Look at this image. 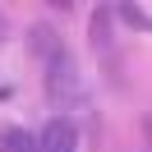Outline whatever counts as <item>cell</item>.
<instances>
[{
  "mask_svg": "<svg viewBox=\"0 0 152 152\" xmlns=\"http://www.w3.org/2000/svg\"><path fill=\"white\" fill-rule=\"evenodd\" d=\"M42 88H46V102L60 106V111H74V106L88 102V92H83V74H78V60H74V56H60L56 65H46Z\"/></svg>",
  "mask_w": 152,
  "mask_h": 152,
  "instance_id": "obj_1",
  "label": "cell"
},
{
  "mask_svg": "<svg viewBox=\"0 0 152 152\" xmlns=\"http://www.w3.org/2000/svg\"><path fill=\"white\" fill-rule=\"evenodd\" d=\"M10 37V19H5V10H0V42Z\"/></svg>",
  "mask_w": 152,
  "mask_h": 152,
  "instance_id": "obj_7",
  "label": "cell"
},
{
  "mask_svg": "<svg viewBox=\"0 0 152 152\" xmlns=\"http://www.w3.org/2000/svg\"><path fill=\"white\" fill-rule=\"evenodd\" d=\"M14 97V83H0V102H10Z\"/></svg>",
  "mask_w": 152,
  "mask_h": 152,
  "instance_id": "obj_8",
  "label": "cell"
},
{
  "mask_svg": "<svg viewBox=\"0 0 152 152\" xmlns=\"http://www.w3.org/2000/svg\"><path fill=\"white\" fill-rule=\"evenodd\" d=\"M111 19L115 23H124V28H134V32H148V5H111Z\"/></svg>",
  "mask_w": 152,
  "mask_h": 152,
  "instance_id": "obj_6",
  "label": "cell"
},
{
  "mask_svg": "<svg viewBox=\"0 0 152 152\" xmlns=\"http://www.w3.org/2000/svg\"><path fill=\"white\" fill-rule=\"evenodd\" d=\"M37 152H78V124L69 115H51L42 129H32Z\"/></svg>",
  "mask_w": 152,
  "mask_h": 152,
  "instance_id": "obj_2",
  "label": "cell"
},
{
  "mask_svg": "<svg viewBox=\"0 0 152 152\" xmlns=\"http://www.w3.org/2000/svg\"><path fill=\"white\" fill-rule=\"evenodd\" d=\"M0 152H37V138L23 124H0Z\"/></svg>",
  "mask_w": 152,
  "mask_h": 152,
  "instance_id": "obj_5",
  "label": "cell"
},
{
  "mask_svg": "<svg viewBox=\"0 0 152 152\" xmlns=\"http://www.w3.org/2000/svg\"><path fill=\"white\" fill-rule=\"evenodd\" d=\"M23 46H28V56L37 60L42 69H46V65H56L60 56H69L65 37H60V32L51 28V23H32V28H28V37H23Z\"/></svg>",
  "mask_w": 152,
  "mask_h": 152,
  "instance_id": "obj_3",
  "label": "cell"
},
{
  "mask_svg": "<svg viewBox=\"0 0 152 152\" xmlns=\"http://www.w3.org/2000/svg\"><path fill=\"white\" fill-rule=\"evenodd\" d=\"M111 28H115L111 5H92V10H88V46L97 51V60H102L106 51H115L111 46Z\"/></svg>",
  "mask_w": 152,
  "mask_h": 152,
  "instance_id": "obj_4",
  "label": "cell"
}]
</instances>
